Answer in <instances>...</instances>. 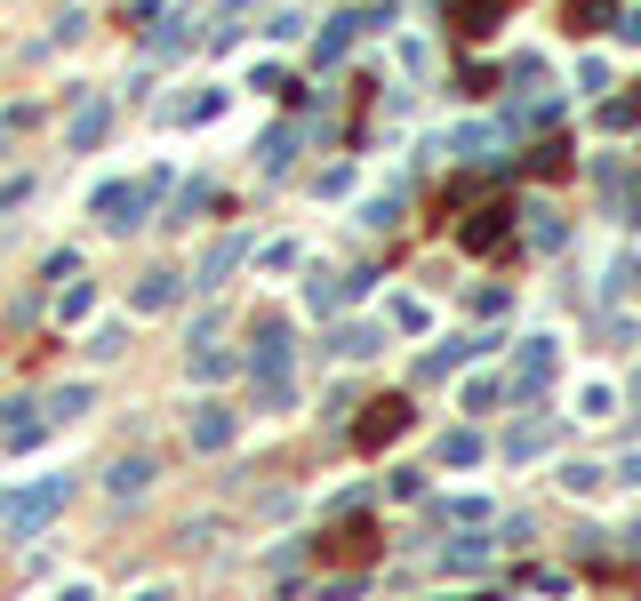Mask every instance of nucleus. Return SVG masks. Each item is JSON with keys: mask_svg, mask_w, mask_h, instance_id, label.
Segmentation results:
<instances>
[{"mask_svg": "<svg viewBox=\"0 0 641 601\" xmlns=\"http://www.w3.org/2000/svg\"><path fill=\"white\" fill-rule=\"evenodd\" d=\"M337 354L354 361V354H377V329H337Z\"/></svg>", "mask_w": 641, "mask_h": 601, "instance_id": "obj_16", "label": "nucleus"}, {"mask_svg": "<svg viewBox=\"0 0 641 601\" xmlns=\"http://www.w3.org/2000/svg\"><path fill=\"white\" fill-rule=\"evenodd\" d=\"M401 433H409V401L393 393V401H369V418H361L354 442H361V449H385V442H401Z\"/></svg>", "mask_w": 641, "mask_h": 601, "instance_id": "obj_2", "label": "nucleus"}, {"mask_svg": "<svg viewBox=\"0 0 641 601\" xmlns=\"http://www.w3.org/2000/svg\"><path fill=\"white\" fill-rule=\"evenodd\" d=\"M177 289H184L177 273H144V281H137V314H169V305H177Z\"/></svg>", "mask_w": 641, "mask_h": 601, "instance_id": "obj_9", "label": "nucleus"}, {"mask_svg": "<svg viewBox=\"0 0 641 601\" xmlns=\"http://www.w3.org/2000/svg\"><path fill=\"white\" fill-rule=\"evenodd\" d=\"M105 129H113V105H80V113H73V153L105 144Z\"/></svg>", "mask_w": 641, "mask_h": 601, "instance_id": "obj_10", "label": "nucleus"}, {"mask_svg": "<svg viewBox=\"0 0 641 601\" xmlns=\"http://www.w3.org/2000/svg\"><path fill=\"white\" fill-rule=\"evenodd\" d=\"M105 489H113V497H144V489H153V458H120V465L105 473Z\"/></svg>", "mask_w": 641, "mask_h": 601, "instance_id": "obj_8", "label": "nucleus"}, {"mask_svg": "<svg viewBox=\"0 0 641 601\" xmlns=\"http://www.w3.org/2000/svg\"><path fill=\"white\" fill-rule=\"evenodd\" d=\"M97 217H105L113 233H129V225L144 217V184H105V193H97Z\"/></svg>", "mask_w": 641, "mask_h": 601, "instance_id": "obj_6", "label": "nucleus"}, {"mask_svg": "<svg viewBox=\"0 0 641 601\" xmlns=\"http://www.w3.org/2000/svg\"><path fill=\"white\" fill-rule=\"evenodd\" d=\"M241 257H249V241H241V233H225L209 257H201V281H193V289H225V273H233Z\"/></svg>", "mask_w": 641, "mask_h": 601, "instance_id": "obj_7", "label": "nucleus"}, {"mask_svg": "<svg viewBox=\"0 0 641 601\" xmlns=\"http://www.w3.org/2000/svg\"><path fill=\"white\" fill-rule=\"evenodd\" d=\"M137 601H177V593H169V586H153V593H137Z\"/></svg>", "mask_w": 641, "mask_h": 601, "instance_id": "obj_19", "label": "nucleus"}, {"mask_svg": "<svg viewBox=\"0 0 641 601\" xmlns=\"http://www.w3.org/2000/svg\"><path fill=\"white\" fill-rule=\"evenodd\" d=\"M56 601H97V593H89V586H65V593H56Z\"/></svg>", "mask_w": 641, "mask_h": 601, "instance_id": "obj_18", "label": "nucleus"}, {"mask_svg": "<svg viewBox=\"0 0 641 601\" xmlns=\"http://www.w3.org/2000/svg\"><path fill=\"white\" fill-rule=\"evenodd\" d=\"M617 33H626V40H641V9H626V25H617Z\"/></svg>", "mask_w": 641, "mask_h": 601, "instance_id": "obj_17", "label": "nucleus"}, {"mask_svg": "<svg viewBox=\"0 0 641 601\" xmlns=\"http://www.w3.org/2000/svg\"><path fill=\"white\" fill-rule=\"evenodd\" d=\"M489 562V537H458V546H441V570H458V577H473Z\"/></svg>", "mask_w": 641, "mask_h": 601, "instance_id": "obj_11", "label": "nucleus"}, {"mask_svg": "<svg viewBox=\"0 0 641 601\" xmlns=\"http://www.w3.org/2000/svg\"><path fill=\"white\" fill-rule=\"evenodd\" d=\"M65 497H73L65 473H56V482H33V489H9V497H0V537H16V546L40 537L56 513H65Z\"/></svg>", "mask_w": 641, "mask_h": 601, "instance_id": "obj_1", "label": "nucleus"}, {"mask_svg": "<svg viewBox=\"0 0 641 601\" xmlns=\"http://www.w3.org/2000/svg\"><path fill=\"white\" fill-rule=\"evenodd\" d=\"M505 233H513V201H482V209L458 225V241H465V248H498Z\"/></svg>", "mask_w": 641, "mask_h": 601, "instance_id": "obj_4", "label": "nucleus"}, {"mask_svg": "<svg viewBox=\"0 0 641 601\" xmlns=\"http://www.w3.org/2000/svg\"><path fill=\"white\" fill-rule=\"evenodd\" d=\"M473 458H482V433H449L441 442V465H473Z\"/></svg>", "mask_w": 641, "mask_h": 601, "instance_id": "obj_14", "label": "nucleus"}, {"mask_svg": "<svg viewBox=\"0 0 641 601\" xmlns=\"http://www.w3.org/2000/svg\"><path fill=\"white\" fill-rule=\"evenodd\" d=\"M489 337H473V345H441V354H425V378H449V369H465L473 354H482Z\"/></svg>", "mask_w": 641, "mask_h": 601, "instance_id": "obj_12", "label": "nucleus"}, {"mask_svg": "<svg viewBox=\"0 0 641 601\" xmlns=\"http://www.w3.org/2000/svg\"><path fill=\"white\" fill-rule=\"evenodd\" d=\"M184 442H193V449H233V409H225V401H201L193 418H184Z\"/></svg>", "mask_w": 641, "mask_h": 601, "instance_id": "obj_5", "label": "nucleus"}, {"mask_svg": "<svg viewBox=\"0 0 641 601\" xmlns=\"http://www.w3.org/2000/svg\"><path fill=\"white\" fill-rule=\"evenodd\" d=\"M546 378H553V337H529V345H522V361H513V378H505V393H513V401H529V393L546 385Z\"/></svg>", "mask_w": 641, "mask_h": 601, "instance_id": "obj_3", "label": "nucleus"}, {"mask_svg": "<svg viewBox=\"0 0 641 601\" xmlns=\"http://www.w3.org/2000/svg\"><path fill=\"white\" fill-rule=\"evenodd\" d=\"M89 409V385H65V393H49V418H80Z\"/></svg>", "mask_w": 641, "mask_h": 601, "instance_id": "obj_15", "label": "nucleus"}, {"mask_svg": "<svg viewBox=\"0 0 641 601\" xmlns=\"http://www.w3.org/2000/svg\"><path fill=\"white\" fill-rule=\"evenodd\" d=\"M546 442H553V425H522V433H505V458H537Z\"/></svg>", "mask_w": 641, "mask_h": 601, "instance_id": "obj_13", "label": "nucleus"}]
</instances>
